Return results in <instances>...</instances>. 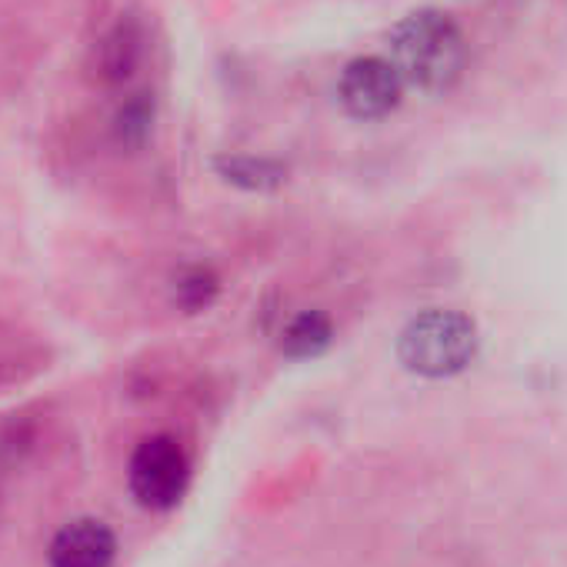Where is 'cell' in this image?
<instances>
[{"instance_id":"1","label":"cell","mask_w":567,"mask_h":567,"mask_svg":"<svg viewBox=\"0 0 567 567\" xmlns=\"http://www.w3.org/2000/svg\"><path fill=\"white\" fill-rule=\"evenodd\" d=\"M391 64L398 68L404 84L417 91H451L467 64V44L457 21L434 8L408 14L391 31Z\"/></svg>"},{"instance_id":"8","label":"cell","mask_w":567,"mask_h":567,"mask_svg":"<svg viewBox=\"0 0 567 567\" xmlns=\"http://www.w3.org/2000/svg\"><path fill=\"white\" fill-rule=\"evenodd\" d=\"M214 171L224 184H234L240 190H274L288 181V167L257 154H220L214 161Z\"/></svg>"},{"instance_id":"4","label":"cell","mask_w":567,"mask_h":567,"mask_svg":"<svg viewBox=\"0 0 567 567\" xmlns=\"http://www.w3.org/2000/svg\"><path fill=\"white\" fill-rule=\"evenodd\" d=\"M338 97L344 111L358 121H381L391 111L401 107L404 97V78L391 64V58L364 54L354 58L338 81Z\"/></svg>"},{"instance_id":"9","label":"cell","mask_w":567,"mask_h":567,"mask_svg":"<svg viewBox=\"0 0 567 567\" xmlns=\"http://www.w3.org/2000/svg\"><path fill=\"white\" fill-rule=\"evenodd\" d=\"M220 298V274L210 264H184L171 277V301L184 315L210 311Z\"/></svg>"},{"instance_id":"5","label":"cell","mask_w":567,"mask_h":567,"mask_svg":"<svg viewBox=\"0 0 567 567\" xmlns=\"http://www.w3.org/2000/svg\"><path fill=\"white\" fill-rule=\"evenodd\" d=\"M114 557H117V537L97 517H81L64 524L48 550L51 567H111Z\"/></svg>"},{"instance_id":"10","label":"cell","mask_w":567,"mask_h":567,"mask_svg":"<svg viewBox=\"0 0 567 567\" xmlns=\"http://www.w3.org/2000/svg\"><path fill=\"white\" fill-rule=\"evenodd\" d=\"M154 131V97L134 94L114 117V134L124 147H141Z\"/></svg>"},{"instance_id":"3","label":"cell","mask_w":567,"mask_h":567,"mask_svg":"<svg viewBox=\"0 0 567 567\" xmlns=\"http://www.w3.org/2000/svg\"><path fill=\"white\" fill-rule=\"evenodd\" d=\"M127 477H131V494L137 497V504L151 511H167L187 491L190 461L174 437L154 434L141 441V447L134 451Z\"/></svg>"},{"instance_id":"2","label":"cell","mask_w":567,"mask_h":567,"mask_svg":"<svg viewBox=\"0 0 567 567\" xmlns=\"http://www.w3.org/2000/svg\"><path fill=\"white\" fill-rule=\"evenodd\" d=\"M481 348L477 324L451 308H431L408 321L398 338V361L421 378L461 374Z\"/></svg>"},{"instance_id":"7","label":"cell","mask_w":567,"mask_h":567,"mask_svg":"<svg viewBox=\"0 0 567 567\" xmlns=\"http://www.w3.org/2000/svg\"><path fill=\"white\" fill-rule=\"evenodd\" d=\"M334 341V321L318 311V308H308V311H298L295 318L284 321L280 334H277V348L280 354H288L295 361H308V358H321Z\"/></svg>"},{"instance_id":"6","label":"cell","mask_w":567,"mask_h":567,"mask_svg":"<svg viewBox=\"0 0 567 567\" xmlns=\"http://www.w3.org/2000/svg\"><path fill=\"white\" fill-rule=\"evenodd\" d=\"M144 58V31L134 18H121L97 44V74L107 84L127 81Z\"/></svg>"}]
</instances>
